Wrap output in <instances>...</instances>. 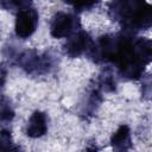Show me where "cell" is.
Here are the masks:
<instances>
[{"label": "cell", "mask_w": 152, "mask_h": 152, "mask_svg": "<svg viewBox=\"0 0 152 152\" xmlns=\"http://www.w3.org/2000/svg\"><path fill=\"white\" fill-rule=\"evenodd\" d=\"M108 13L113 20L122 25L125 31L131 33L151 26V6L145 0H113Z\"/></svg>", "instance_id": "cell-1"}, {"label": "cell", "mask_w": 152, "mask_h": 152, "mask_svg": "<svg viewBox=\"0 0 152 152\" xmlns=\"http://www.w3.org/2000/svg\"><path fill=\"white\" fill-rule=\"evenodd\" d=\"M15 62L28 75H44L53 66V59L50 55H39L34 50L20 52Z\"/></svg>", "instance_id": "cell-2"}, {"label": "cell", "mask_w": 152, "mask_h": 152, "mask_svg": "<svg viewBox=\"0 0 152 152\" xmlns=\"http://www.w3.org/2000/svg\"><path fill=\"white\" fill-rule=\"evenodd\" d=\"M39 15L38 12L30 6H25L19 8L15 15L14 31L18 38L27 39L30 38L37 30Z\"/></svg>", "instance_id": "cell-3"}, {"label": "cell", "mask_w": 152, "mask_h": 152, "mask_svg": "<svg viewBox=\"0 0 152 152\" xmlns=\"http://www.w3.org/2000/svg\"><path fill=\"white\" fill-rule=\"evenodd\" d=\"M77 30H80L78 17L66 12H58L50 25V34L53 38H68Z\"/></svg>", "instance_id": "cell-4"}, {"label": "cell", "mask_w": 152, "mask_h": 152, "mask_svg": "<svg viewBox=\"0 0 152 152\" xmlns=\"http://www.w3.org/2000/svg\"><path fill=\"white\" fill-rule=\"evenodd\" d=\"M91 44L93 39L90 34L83 30H77L70 37H68V40L64 45V52L69 57L75 58L88 52Z\"/></svg>", "instance_id": "cell-5"}, {"label": "cell", "mask_w": 152, "mask_h": 152, "mask_svg": "<svg viewBox=\"0 0 152 152\" xmlns=\"http://www.w3.org/2000/svg\"><path fill=\"white\" fill-rule=\"evenodd\" d=\"M26 134L32 139L40 138L48 132V116L44 112L36 110L31 114L27 125H26Z\"/></svg>", "instance_id": "cell-6"}, {"label": "cell", "mask_w": 152, "mask_h": 152, "mask_svg": "<svg viewBox=\"0 0 152 152\" xmlns=\"http://www.w3.org/2000/svg\"><path fill=\"white\" fill-rule=\"evenodd\" d=\"M110 145L115 151H126L131 147V129L127 125H121L113 133Z\"/></svg>", "instance_id": "cell-7"}, {"label": "cell", "mask_w": 152, "mask_h": 152, "mask_svg": "<svg viewBox=\"0 0 152 152\" xmlns=\"http://www.w3.org/2000/svg\"><path fill=\"white\" fill-rule=\"evenodd\" d=\"M99 88L107 91V93H110V91L115 90L116 82H115V78H114V75H113V71H112L110 68L104 69L103 72L100 75V77H99Z\"/></svg>", "instance_id": "cell-8"}, {"label": "cell", "mask_w": 152, "mask_h": 152, "mask_svg": "<svg viewBox=\"0 0 152 152\" xmlns=\"http://www.w3.org/2000/svg\"><path fill=\"white\" fill-rule=\"evenodd\" d=\"M15 112L12 107L11 101L5 97L1 96L0 97V122H11L14 119Z\"/></svg>", "instance_id": "cell-9"}, {"label": "cell", "mask_w": 152, "mask_h": 152, "mask_svg": "<svg viewBox=\"0 0 152 152\" xmlns=\"http://www.w3.org/2000/svg\"><path fill=\"white\" fill-rule=\"evenodd\" d=\"M69 5H71L76 11H86L94 7L99 0H64Z\"/></svg>", "instance_id": "cell-10"}, {"label": "cell", "mask_w": 152, "mask_h": 152, "mask_svg": "<svg viewBox=\"0 0 152 152\" xmlns=\"http://www.w3.org/2000/svg\"><path fill=\"white\" fill-rule=\"evenodd\" d=\"M15 148L13 146L11 132L7 129H2L0 132V150H12Z\"/></svg>", "instance_id": "cell-11"}, {"label": "cell", "mask_w": 152, "mask_h": 152, "mask_svg": "<svg viewBox=\"0 0 152 152\" xmlns=\"http://www.w3.org/2000/svg\"><path fill=\"white\" fill-rule=\"evenodd\" d=\"M32 0H7L8 2V7H17V8H21L25 6H28V4Z\"/></svg>", "instance_id": "cell-12"}, {"label": "cell", "mask_w": 152, "mask_h": 152, "mask_svg": "<svg viewBox=\"0 0 152 152\" xmlns=\"http://www.w3.org/2000/svg\"><path fill=\"white\" fill-rule=\"evenodd\" d=\"M6 81H7V66L5 64H0V90L4 89Z\"/></svg>", "instance_id": "cell-13"}]
</instances>
